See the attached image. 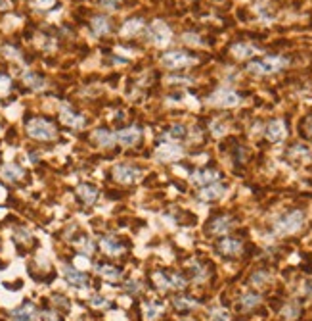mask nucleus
I'll use <instances>...</instances> for the list:
<instances>
[{
	"instance_id": "nucleus-28",
	"label": "nucleus",
	"mask_w": 312,
	"mask_h": 321,
	"mask_svg": "<svg viewBox=\"0 0 312 321\" xmlns=\"http://www.w3.org/2000/svg\"><path fill=\"white\" fill-rule=\"evenodd\" d=\"M190 273H192V279L196 283H203L209 279V269H207V263L199 262V260H196V262L190 265Z\"/></svg>"
},
{
	"instance_id": "nucleus-49",
	"label": "nucleus",
	"mask_w": 312,
	"mask_h": 321,
	"mask_svg": "<svg viewBox=\"0 0 312 321\" xmlns=\"http://www.w3.org/2000/svg\"><path fill=\"white\" fill-rule=\"evenodd\" d=\"M8 6V0H0V8H6Z\"/></svg>"
},
{
	"instance_id": "nucleus-2",
	"label": "nucleus",
	"mask_w": 312,
	"mask_h": 321,
	"mask_svg": "<svg viewBox=\"0 0 312 321\" xmlns=\"http://www.w3.org/2000/svg\"><path fill=\"white\" fill-rule=\"evenodd\" d=\"M287 64H289V60L284 56H263L259 60H251L245 69L251 75H272L276 71L284 69Z\"/></svg>"
},
{
	"instance_id": "nucleus-16",
	"label": "nucleus",
	"mask_w": 312,
	"mask_h": 321,
	"mask_svg": "<svg viewBox=\"0 0 312 321\" xmlns=\"http://www.w3.org/2000/svg\"><path fill=\"white\" fill-rule=\"evenodd\" d=\"M263 304V296L255 291H247L245 294L239 296L237 300V310L239 311H253Z\"/></svg>"
},
{
	"instance_id": "nucleus-11",
	"label": "nucleus",
	"mask_w": 312,
	"mask_h": 321,
	"mask_svg": "<svg viewBox=\"0 0 312 321\" xmlns=\"http://www.w3.org/2000/svg\"><path fill=\"white\" fill-rule=\"evenodd\" d=\"M265 136L268 143H282L285 136H287V123H285V119H282V117L272 119L265 127Z\"/></svg>"
},
{
	"instance_id": "nucleus-14",
	"label": "nucleus",
	"mask_w": 312,
	"mask_h": 321,
	"mask_svg": "<svg viewBox=\"0 0 312 321\" xmlns=\"http://www.w3.org/2000/svg\"><path fill=\"white\" fill-rule=\"evenodd\" d=\"M64 275H66V281L69 283V285L77 287V289H85V287H88V283H90L88 275L79 271L73 265H64Z\"/></svg>"
},
{
	"instance_id": "nucleus-13",
	"label": "nucleus",
	"mask_w": 312,
	"mask_h": 321,
	"mask_svg": "<svg viewBox=\"0 0 312 321\" xmlns=\"http://www.w3.org/2000/svg\"><path fill=\"white\" fill-rule=\"evenodd\" d=\"M10 319L12 321H37L38 310L33 302H23L19 308L10 311Z\"/></svg>"
},
{
	"instance_id": "nucleus-48",
	"label": "nucleus",
	"mask_w": 312,
	"mask_h": 321,
	"mask_svg": "<svg viewBox=\"0 0 312 321\" xmlns=\"http://www.w3.org/2000/svg\"><path fill=\"white\" fill-rule=\"evenodd\" d=\"M127 291H129V292H134V294H136V292L140 291V285H138L136 281L127 283Z\"/></svg>"
},
{
	"instance_id": "nucleus-12",
	"label": "nucleus",
	"mask_w": 312,
	"mask_h": 321,
	"mask_svg": "<svg viewBox=\"0 0 312 321\" xmlns=\"http://www.w3.org/2000/svg\"><path fill=\"white\" fill-rule=\"evenodd\" d=\"M182 156H184V150H182V146H178L176 143H163V145H159L157 150H155V158H157L159 162H176Z\"/></svg>"
},
{
	"instance_id": "nucleus-41",
	"label": "nucleus",
	"mask_w": 312,
	"mask_h": 321,
	"mask_svg": "<svg viewBox=\"0 0 312 321\" xmlns=\"http://www.w3.org/2000/svg\"><path fill=\"white\" fill-rule=\"evenodd\" d=\"M54 2L56 0H31V6L37 8V10H48V8L54 6Z\"/></svg>"
},
{
	"instance_id": "nucleus-25",
	"label": "nucleus",
	"mask_w": 312,
	"mask_h": 321,
	"mask_svg": "<svg viewBox=\"0 0 312 321\" xmlns=\"http://www.w3.org/2000/svg\"><path fill=\"white\" fill-rule=\"evenodd\" d=\"M280 315H282V319L284 321H295L299 319V315H301V304L297 300H289L284 304V308L280 311Z\"/></svg>"
},
{
	"instance_id": "nucleus-34",
	"label": "nucleus",
	"mask_w": 312,
	"mask_h": 321,
	"mask_svg": "<svg viewBox=\"0 0 312 321\" xmlns=\"http://www.w3.org/2000/svg\"><path fill=\"white\" fill-rule=\"evenodd\" d=\"M152 281H153V285H155V287H157L161 292L170 291L169 275H167V271H153L152 273Z\"/></svg>"
},
{
	"instance_id": "nucleus-30",
	"label": "nucleus",
	"mask_w": 312,
	"mask_h": 321,
	"mask_svg": "<svg viewBox=\"0 0 312 321\" xmlns=\"http://www.w3.org/2000/svg\"><path fill=\"white\" fill-rule=\"evenodd\" d=\"M92 139H94L100 146H105V148L115 143V135L111 131H107V129H96L94 133H92Z\"/></svg>"
},
{
	"instance_id": "nucleus-19",
	"label": "nucleus",
	"mask_w": 312,
	"mask_h": 321,
	"mask_svg": "<svg viewBox=\"0 0 312 321\" xmlns=\"http://www.w3.org/2000/svg\"><path fill=\"white\" fill-rule=\"evenodd\" d=\"M100 248L107 256H121L124 252V244L117 237H111V235H105V237L100 239Z\"/></svg>"
},
{
	"instance_id": "nucleus-1",
	"label": "nucleus",
	"mask_w": 312,
	"mask_h": 321,
	"mask_svg": "<svg viewBox=\"0 0 312 321\" xmlns=\"http://www.w3.org/2000/svg\"><path fill=\"white\" fill-rule=\"evenodd\" d=\"M306 223V215L301 208H295V210H289L282 214L274 223H272V233L276 237H291V235H297Z\"/></svg>"
},
{
	"instance_id": "nucleus-23",
	"label": "nucleus",
	"mask_w": 312,
	"mask_h": 321,
	"mask_svg": "<svg viewBox=\"0 0 312 321\" xmlns=\"http://www.w3.org/2000/svg\"><path fill=\"white\" fill-rule=\"evenodd\" d=\"M172 306H174V310L188 313V311H192V310H196V308H198L199 302L196 300L194 296H188V294H180V296H174V298H172Z\"/></svg>"
},
{
	"instance_id": "nucleus-24",
	"label": "nucleus",
	"mask_w": 312,
	"mask_h": 321,
	"mask_svg": "<svg viewBox=\"0 0 312 321\" xmlns=\"http://www.w3.org/2000/svg\"><path fill=\"white\" fill-rule=\"evenodd\" d=\"M0 175L4 177L6 181H10V183H18V181H21L25 177V169L18 166V164H8V166H4L0 169Z\"/></svg>"
},
{
	"instance_id": "nucleus-21",
	"label": "nucleus",
	"mask_w": 312,
	"mask_h": 321,
	"mask_svg": "<svg viewBox=\"0 0 312 321\" xmlns=\"http://www.w3.org/2000/svg\"><path fill=\"white\" fill-rule=\"evenodd\" d=\"M230 54L236 60H245L259 54V49H257L255 44H249V42H236V44H232Z\"/></svg>"
},
{
	"instance_id": "nucleus-29",
	"label": "nucleus",
	"mask_w": 312,
	"mask_h": 321,
	"mask_svg": "<svg viewBox=\"0 0 312 321\" xmlns=\"http://www.w3.org/2000/svg\"><path fill=\"white\" fill-rule=\"evenodd\" d=\"M169 275V285L170 289H174V291H184L186 287H188V279H186V275L180 271H167Z\"/></svg>"
},
{
	"instance_id": "nucleus-27",
	"label": "nucleus",
	"mask_w": 312,
	"mask_h": 321,
	"mask_svg": "<svg viewBox=\"0 0 312 321\" xmlns=\"http://www.w3.org/2000/svg\"><path fill=\"white\" fill-rule=\"evenodd\" d=\"M188 135V131H186V127L180 125V123H174V125H170L165 133H163V139H167L170 143H178V141H184Z\"/></svg>"
},
{
	"instance_id": "nucleus-43",
	"label": "nucleus",
	"mask_w": 312,
	"mask_h": 321,
	"mask_svg": "<svg viewBox=\"0 0 312 321\" xmlns=\"http://www.w3.org/2000/svg\"><path fill=\"white\" fill-rule=\"evenodd\" d=\"M211 321H230V315L224 310H215L211 315Z\"/></svg>"
},
{
	"instance_id": "nucleus-32",
	"label": "nucleus",
	"mask_w": 312,
	"mask_h": 321,
	"mask_svg": "<svg viewBox=\"0 0 312 321\" xmlns=\"http://www.w3.org/2000/svg\"><path fill=\"white\" fill-rule=\"evenodd\" d=\"M90 25H92V31H94L96 37H102V35L109 33V20L104 18V16H96Z\"/></svg>"
},
{
	"instance_id": "nucleus-3",
	"label": "nucleus",
	"mask_w": 312,
	"mask_h": 321,
	"mask_svg": "<svg viewBox=\"0 0 312 321\" xmlns=\"http://www.w3.org/2000/svg\"><path fill=\"white\" fill-rule=\"evenodd\" d=\"M27 133L31 139H37V141H54L57 136V129L50 119L33 117L27 121Z\"/></svg>"
},
{
	"instance_id": "nucleus-15",
	"label": "nucleus",
	"mask_w": 312,
	"mask_h": 321,
	"mask_svg": "<svg viewBox=\"0 0 312 321\" xmlns=\"http://www.w3.org/2000/svg\"><path fill=\"white\" fill-rule=\"evenodd\" d=\"M140 135H142L140 127H136V125L124 127V129H121V131H117V133H115V141H117V143H121L123 146H133L140 141Z\"/></svg>"
},
{
	"instance_id": "nucleus-33",
	"label": "nucleus",
	"mask_w": 312,
	"mask_h": 321,
	"mask_svg": "<svg viewBox=\"0 0 312 321\" xmlns=\"http://www.w3.org/2000/svg\"><path fill=\"white\" fill-rule=\"evenodd\" d=\"M287 154H289V158L295 160V162H301V160L310 158V150H308V146H304V145H293V146H289Z\"/></svg>"
},
{
	"instance_id": "nucleus-47",
	"label": "nucleus",
	"mask_w": 312,
	"mask_h": 321,
	"mask_svg": "<svg viewBox=\"0 0 312 321\" xmlns=\"http://www.w3.org/2000/svg\"><path fill=\"white\" fill-rule=\"evenodd\" d=\"M119 2H121V0H100V4H102L104 8H107V10H115Z\"/></svg>"
},
{
	"instance_id": "nucleus-36",
	"label": "nucleus",
	"mask_w": 312,
	"mask_h": 321,
	"mask_svg": "<svg viewBox=\"0 0 312 321\" xmlns=\"http://www.w3.org/2000/svg\"><path fill=\"white\" fill-rule=\"evenodd\" d=\"M299 131H301L303 139H306V141H310L312 143V114H308V116H304L303 119H301Z\"/></svg>"
},
{
	"instance_id": "nucleus-40",
	"label": "nucleus",
	"mask_w": 312,
	"mask_h": 321,
	"mask_svg": "<svg viewBox=\"0 0 312 321\" xmlns=\"http://www.w3.org/2000/svg\"><path fill=\"white\" fill-rule=\"evenodd\" d=\"M10 90H12V79L0 73V97H6Z\"/></svg>"
},
{
	"instance_id": "nucleus-8",
	"label": "nucleus",
	"mask_w": 312,
	"mask_h": 321,
	"mask_svg": "<svg viewBox=\"0 0 312 321\" xmlns=\"http://www.w3.org/2000/svg\"><path fill=\"white\" fill-rule=\"evenodd\" d=\"M148 37H150V40H152L153 44H157V47H165V44H169L170 42L172 33H170L169 25H167L165 21L155 20L148 25Z\"/></svg>"
},
{
	"instance_id": "nucleus-50",
	"label": "nucleus",
	"mask_w": 312,
	"mask_h": 321,
	"mask_svg": "<svg viewBox=\"0 0 312 321\" xmlns=\"http://www.w3.org/2000/svg\"><path fill=\"white\" fill-rule=\"evenodd\" d=\"M182 321H194V319H182Z\"/></svg>"
},
{
	"instance_id": "nucleus-10",
	"label": "nucleus",
	"mask_w": 312,
	"mask_h": 321,
	"mask_svg": "<svg viewBox=\"0 0 312 321\" xmlns=\"http://www.w3.org/2000/svg\"><path fill=\"white\" fill-rule=\"evenodd\" d=\"M220 179H222V173L217 171L215 167H201V169H196V171L192 173V183L199 187L220 183Z\"/></svg>"
},
{
	"instance_id": "nucleus-4",
	"label": "nucleus",
	"mask_w": 312,
	"mask_h": 321,
	"mask_svg": "<svg viewBox=\"0 0 312 321\" xmlns=\"http://www.w3.org/2000/svg\"><path fill=\"white\" fill-rule=\"evenodd\" d=\"M237 219L230 214H218L215 217H211L207 223V233L211 237H224L228 235L234 227H236Z\"/></svg>"
},
{
	"instance_id": "nucleus-18",
	"label": "nucleus",
	"mask_w": 312,
	"mask_h": 321,
	"mask_svg": "<svg viewBox=\"0 0 312 321\" xmlns=\"http://www.w3.org/2000/svg\"><path fill=\"white\" fill-rule=\"evenodd\" d=\"M224 193H226V187L220 185V183H213V185L201 187L198 196L203 202H215V200H220L224 196Z\"/></svg>"
},
{
	"instance_id": "nucleus-37",
	"label": "nucleus",
	"mask_w": 312,
	"mask_h": 321,
	"mask_svg": "<svg viewBox=\"0 0 312 321\" xmlns=\"http://www.w3.org/2000/svg\"><path fill=\"white\" fill-rule=\"evenodd\" d=\"M75 244L79 246V250L83 254H86V256H90V254L94 252V243L88 237H81L79 241H75Z\"/></svg>"
},
{
	"instance_id": "nucleus-39",
	"label": "nucleus",
	"mask_w": 312,
	"mask_h": 321,
	"mask_svg": "<svg viewBox=\"0 0 312 321\" xmlns=\"http://www.w3.org/2000/svg\"><path fill=\"white\" fill-rule=\"evenodd\" d=\"M182 42H186L190 47H201L203 44V40H199V35H196V33H184L182 35Z\"/></svg>"
},
{
	"instance_id": "nucleus-7",
	"label": "nucleus",
	"mask_w": 312,
	"mask_h": 321,
	"mask_svg": "<svg viewBox=\"0 0 312 321\" xmlns=\"http://www.w3.org/2000/svg\"><path fill=\"white\" fill-rule=\"evenodd\" d=\"M239 100H241L239 95L236 90H232V88H218L207 98L209 104L217 108H234L239 104Z\"/></svg>"
},
{
	"instance_id": "nucleus-31",
	"label": "nucleus",
	"mask_w": 312,
	"mask_h": 321,
	"mask_svg": "<svg viewBox=\"0 0 312 321\" xmlns=\"http://www.w3.org/2000/svg\"><path fill=\"white\" fill-rule=\"evenodd\" d=\"M23 83L29 88H33V90H42V88L46 87V81L40 77L38 73H33V71H29V73L23 75Z\"/></svg>"
},
{
	"instance_id": "nucleus-17",
	"label": "nucleus",
	"mask_w": 312,
	"mask_h": 321,
	"mask_svg": "<svg viewBox=\"0 0 312 321\" xmlns=\"http://www.w3.org/2000/svg\"><path fill=\"white\" fill-rule=\"evenodd\" d=\"M96 273L102 279L111 283H117L123 279V269L117 267V265H111V263H96Z\"/></svg>"
},
{
	"instance_id": "nucleus-26",
	"label": "nucleus",
	"mask_w": 312,
	"mask_h": 321,
	"mask_svg": "<svg viewBox=\"0 0 312 321\" xmlns=\"http://www.w3.org/2000/svg\"><path fill=\"white\" fill-rule=\"evenodd\" d=\"M142 310H144V317H146V319L155 321L159 317L161 311H163V304L157 300H144Z\"/></svg>"
},
{
	"instance_id": "nucleus-45",
	"label": "nucleus",
	"mask_w": 312,
	"mask_h": 321,
	"mask_svg": "<svg viewBox=\"0 0 312 321\" xmlns=\"http://www.w3.org/2000/svg\"><path fill=\"white\" fill-rule=\"evenodd\" d=\"M90 304H92L94 308H109V302L105 300V298H102V296H94V298L90 300Z\"/></svg>"
},
{
	"instance_id": "nucleus-46",
	"label": "nucleus",
	"mask_w": 312,
	"mask_h": 321,
	"mask_svg": "<svg viewBox=\"0 0 312 321\" xmlns=\"http://www.w3.org/2000/svg\"><path fill=\"white\" fill-rule=\"evenodd\" d=\"M2 54H4L6 58H19V52L16 49H12V47H4V49H2Z\"/></svg>"
},
{
	"instance_id": "nucleus-20",
	"label": "nucleus",
	"mask_w": 312,
	"mask_h": 321,
	"mask_svg": "<svg viewBox=\"0 0 312 321\" xmlns=\"http://www.w3.org/2000/svg\"><path fill=\"white\" fill-rule=\"evenodd\" d=\"M59 119L66 123L67 127H73V129H83L86 123V119L81 114H77L73 112L71 108H61V112H59Z\"/></svg>"
},
{
	"instance_id": "nucleus-6",
	"label": "nucleus",
	"mask_w": 312,
	"mask_h": 321,
	"mask_svg": "<svg viewBox=\"0 0 312 321\" xmlns=\"http://www.w3.org/2000/svg\"><path fill=\"white\" fill-rule=\"evenodd\" d=\"M161 64L169 69H182L198 64V58L192 56L188 52H180V50H172V52H165L161 56Z\"/></svg>"
},
{
	"instance_id": "nucleus-22",
	"label": "nucleus",
	"mask_w": 312,
	"mask_h": 321,
	"mask_svg": "<svg viewBox=\"0 0 312 321\" xmlns=\"http://www.w3.org/2000/svg\"><path fill=\"white\" fill-rule=\"evenodd\" d=\"M77 196L81 198V202L86 206H92L98 198V189L90 183H83V185L77 187Z\"/></svg>"
},
{
	"instance_id": "nucleus-35",
	"label": "nucleus",
	"mask_w": 312,
	"mask_h": 321,
	"mask_svg": "<svg viewBox=\"0 0 312 321\" xmlns=\"http://www.w3.org/2000/svg\"><path fill=\"white\" fill-rule=\"evenodd\" d=\"M268 281H270V271H266V269H259V271L253 273L251 279H249L251 287H265Z\"/></svg>"
},
{
	"instance_id": "nucleus-38",
	"label": "nucleus",
	"mask_w": 312,
	"mask_h": 321,
	"mask_svg": "<svg viewBox=\"0 0 312 321\" xmlns=\"http://www.w3.org/2000/svg\"><path fill=\"white\" fill-rule=\"evenodd\" d=\"M142 29V20H129L123 27V35H131V33H138Z\"/></svg>"
},
{
	"instance_id": "nucleus-9",
	"label": "nucleus",
	"mask_w": 312,
	"mask_h": 321,
	"mask_svg": "<svg viewBox=\"0 0 312 321\" xmlns=\"http://www.w3.org/2000/svg\"><path fill=\"white\" fill-rule=\"evenodd\" d=\"M142 177V171L140 167L131 166V164H119V166L113 167V179L123 183V185H133V183H138Z\"/></svg>"
},
{
	"instance_id": "nucleus-42",
	"label": "nucleus",
	"mask_w": 312,
	"mask_h": 321,
	"mask_svg": "<svg viewBox=\"0 0 312 321\" xmlns=\"http://www.w3.org/2000/svg\"><path fill=\"white\" fill-rule=\"evenodd\" d=\"M52 302H54V306H59L61 310H66V311L69 310V308H71V304H69L66 296H61V294H56V296L52 298Z\"/></svg>"
},
{
	"instance_id": "nucleus-44",
	"label": "nucleus",
	"mask_w": 312,
	"mask_h": 321,
	"mask_svg": "<svg viewBox=\"0 0 312 321\" xmlns=\"http://www.w3.org/2000/svg\"><path fill=\"white\" fill-rule=\"evenodd\" d=\"M42 321H64L59 315H57L56 311H52V310H44L42 311Z\"/></svg>"
},
{
	"instance_id": "nucleus-5",
	"label": "nucleus",
	"mask_w": 312,
	"mask_h": 321,
	"mask_svg": "<svg viewBox=\"0 0 312 321\" xmlns=\"http://www.w3.org/2000/svg\"><path fill=\"white\" fill-rule=\"evenodd\" d=\"M215 248H217V252L220 256H224V258H237V256H241L243 250H245V244L241 239H237V237H220L215 244Z\"/></svg>"
}]
</instances>
